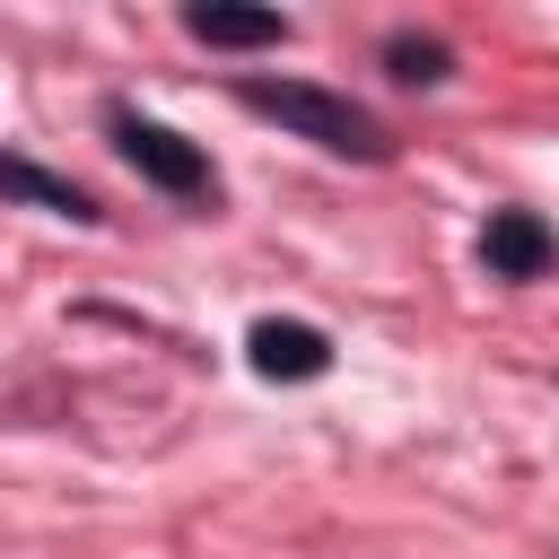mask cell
Segmentation results:
<instances>
[{
	"mask_svg": "<svg viewBox=\"0 0 559 559\" xmlns=\"http://www.w3.org/2000/svg\"><path fill=\"white\" fill-rule=\"evenodd\" d=\"M227 96H236L253 122H280L288 140H306V148H323V157H358V166H384V157H393V131H384L358 96H341V87H323V79H262V70H245Z\"/></svg>",
	"mask_w": 559,
	"mask_h": 559,
	"instance_id": "6da1fadb",
	"label": "cell"
},
{
	"mask_svg": "<svg viewBox=\"0 0 559 559\" xmlns=\"http://www.w3.org/2000/svg\"><path fill=\"white\" fill-rule=\"evenodd\" d=\"M105 140H114L122 166H131L140 183H157L166 201L218 210V166H210V148L183 140L175 122H157V114H140V105H105Z\"/></svg>",
	"mask_w": 559,
	"mask_h": 559,
	"instance_id": "7a4b0ae2",
	"label": "cell"
},
{
	"mask_svg": "<svg viewBox=\"0 0 559 559\" xmlns=\"http://www.w3.org/2000/svg\"><path fill=\"white\" fill-rule=\"evenodd\" d=\"M245 358H253L262 384H314V376H332V332L297 323V314H262L245 332Z\"/></svg>",
	"mask_w": 559,
	"mask_h": 559,
	"instance_id": "3957f363",
	"label": "cell"
},
{
	"mask_svg": "<svg viewBox=\"0 0 559 559\" xmlns=\"http://www.w3.org/2000/svg\"><path fill=\"white\" fill-rule=\"evenodd\" d=\"M183 35L210 44V52H280L297 35L288 9H253V0H192L183 9Z\"/></svg>",
	"mask_w": 559,
	"mask_h": 559,
	"instance_id": "277c9868",
	"label": "cell"
},
{
	"mask_svg": "<svg viewBox=\"0 0 559 559\" xmlns=\"http://www.w3.org/2000/svg\"><path fill=\"white\" fill-rule=\"evenodd\" d=\"M550 262H559V236H550L542 210H489V227H480V271H489V280L524 288V280H542Z\"/></svg>",
	"mask_w": 559,
	"mask_h": 559,
	"instance_id": "5b68a950",
	"label": "cell"
},
{
	"mask_svg": "<svg viewBox=\"0 0 559 559\" xmlns=\"http://www.w3.org/2000/svg\"><path fill=\"white\" fill-rule=\"evenodd\" d=\"M0 201L9 210H44V218H70V227H96L105 218L87 183H70V175H52V166H35L17 148H0Z\"/></svg>",
	"mask_w": 559,
	"mask_h": 559,
	"instance_id": "8992f818",
	"label": "cell"
},
{
	"mask_svg": "<svg viewBox=\"0 0 559 559\" xmlns=\"http://www.w3.org/2000/svg\"><path fill=\"white\" fill-rule=\"evenodd\" d=\"M384 70H393L402 87H445V79H454V44H445V35H419V26H393V35H384Z\"/></svg>",
	"mask_w": 559,
	"mask_h": 559,
	"instance_id": "52a82bcc",
	"label": "cell"
}]
</instances>
